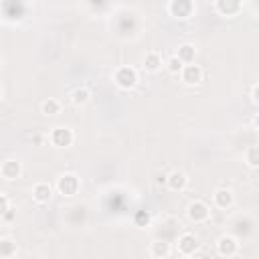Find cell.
<instances>
[{
  "mask_svg": "<svg viewBox=\"0 0 259 259\" xmlns=\"http://www.w3.org/2000/svg\"><path fill=\"white\" fill-rule=\"evenodd\" d=\"M164 67H166V71H168V73L178 75V73L182 71V67H184V65L178 61V57H176V55H170V57L164 61Z\"/></svg>",
  "mask_w": 259,
  "mask_h": 259,
  "instance_id": "21",
  "label": "cell"
},
{
  "mask_svg": "<svg viewBox=\"0 0 259 259\" xmlns=\"http://www.w3.org/2000/svg\"><path fill=\"white\" fill-rule=\"evenodd\" d=\"M174 55L178 57V61H180L182 65H190V63H194V59H196V47H194L192 42H182V45H178V49H176Z\"/></svg>",
  "mask_w": 259,
  "mask_h": 259,
  "instance_id": "14",
  "label": "cell"
},
{
  "mask_svg": "<svg viewBox=\"0 0 259 259\" xmlns=\"http://www.w3.org/2000/svg\"><path fill=\"white\" fill-rule=\"evenodd\" d=\"M186 217H188L190 223L202 225V223H206L210 219V208H208V204L204 200H192L186 206Z\"/></svg>",
  "mask_w": 259,
  "mask_h": 259,
  "instance_id": "4",
  "label": "cell"
},
{
  "mask_svg": "<svg viewBox=\"0 0 259 259\" xmlns=\"http://www.w3.org/2000/svg\"><path fill=\"white\" fill-rule=\"evenodd\" d=\"M176 249H178L180 255L192 257V255L200 249V241H198V237L192 235V233H182V235L178 237V241H176Z\"/></svg>",
  "mask_w": 259,
  "mask_h": 259,
  "instance_id": "9",
  "label": "cell"
},
{
  "mask_svg": "<svg viewBox=\"0 0 259 259\" xmlns=\"http://www.w3.org/2000/svg\"><path fill=\"white\" fill-rule=\"evenodd\" d=\"M257 89H259V85H257V83H253V85H251V103H253V105H257V103H259Z\"/></svg>",
  "mask_w": 259,
  "mask_h": 259,
  "instance_id": "23",
  "label": "cell"
},
{
  "mask_svg": "<svg viewBox=\"0 0 259 259\" xmlns=\"http://www.w3.org/2000/svg\"><path fill=\"white\" fill-rule=\"evenodd\" d=\"M113 83L119 89L130 91V89H134L138 85V71L134 67H130V65H121V67H117L113 71Z\"/></svg>",
  "mask_w": 259,
  "mask_h": 259,
  "instance_id": "2",
  "label": "cell"
},
{
  "mask_svg": "<svg viewBox=\"0 0 259 259\" xmlns=\"http://www.w3.org/2000/svg\"><path fill=\"white\" fill-rule=\"evenodd\" d=\"M0 101H2V87H0Z\"/></svg>",
  "mask_w": 259,
  "mask_h": 259,
  "instance_id": "25",
  "label": "cell"
},
{
  "mask_svg": "<svg viewBox=\"0 0 259 259\" xmlns=\"http://www.w3.org/2000/svg\"><path fill=\"white\" fill-rule=\"evenodd\" d=\"M20 176H22V162L20 160L6 158L0 162V178L2 180L12 182V180H18Z\"/></svg>",
  "mask_w": 259,
  "mask_h": 259,
  "instance_id": "7",
  "label": "cell"
},
{
  "mask_svg": "<svg viewBox=\"0 0 259 259\" xmlns=\"http://www.w3.org/2000/svg\"><path fill=\"white\" fill-rule=\"evenodd\" d=\"M239 249H241V243L231 233H225V235H221L217 239V253L221 257H235L239 253Z\"/></svg>",
  "mask_w": 259,
  "mask_h": 259,
  "instance_id": "6",
  "label": "cell"
},
{
  "mask_svg": "<svg viewBox=\"0 0 259 259\" xmlns=\"http://www.w3.org/2000/svg\"><path fill=\"white\" fill-rule=\"evenodd\" d=\"M61 101L59 99H55V97H49V99H45L42 103H40V111H42V115H59L61 113Z\"/></svg>",
  "mask_w": 259,
  "mask_h": 259,
  "instance_id": "18",
  "label": "cell"
},
{
  "mask_svg": "<svg viewBox=\"0 0 259 259\" xmlns=\"http://www.w3.org/2000/svg\"><path fill=\"white\" fill-rule=\"evenodd\" d=\"M89 97H91V91H89L87 87H77V89L71 93V103H73L75 107H81V105H85V103L89 101Z\"/></svg>",
  "mask_w": 259,
  "mask_h": 259,
  "instance_id": "19",
  "label": "cell"
},
{
  "mask_svg": "<svg viewBox=\"0 0 259 259\" xmlns=\"http://www.w3.org/2000/svg\"><path fill=\"white\" fill-rule=\"evenodd\" d=\"M8 210H10V200H8V196H6V194H2V192H0V219H2Z\"/></svg>",
  "mask_w": 259,
  "mask_h": 259,
  "instance_id": "22",
  "label": "cell"
},
{
  "mask_svg": "<svg viewBox=\"0 0 259 259\" xmlns=\"http://www.w3.org/2000/svg\"><path fill=\"white\" fill-rule=\"evenodd\" d=\"M164 182H166L168 190H172V192H182V190L188 186V176H186L182 170H172V172L166 174Z\"/></svg>",
  "mask_w": 259,
  "mask_h": 259,
  "instance_id": "11",
  "label": "cell"
},
{
  "mask_svg": "<svg viewBox=\"0 0 259 259\" xmlns=\"http://www.w3.org/2000/svg\"><path fill=\"white\" fill-rule=\"evenodd\" d=\"M245 164L249 166V168H253V170H257L259 168V148L253 144V146H249L247 150H245Z\"/></svg>",
  "mask_w": 259,
  "mask_h": 259,
  "instance_id": "20",
  "label": "cell"
},
{
  "mask_svg": "<svg viewBox=\"0 0 259 259\" xmlns=\"http://www.w3.org/2000/svg\"><path fill=\"white\" fill-rule=\"evenodd\" d=\"M164 61H162V55L158 51H148L144 55V69L150 71V73H158L162 69Z\"/></svg>",
  "mask_w": 259,
  "mask_h": 259,
  "instance_id": "16",
  "label": "cell"
},
{
  "mask_svg": "<svg viewBox=\"0 0 259 259\" xmlns=\"http://www.w3.org/2000/svg\"><path fill=\"white\" fill-rule=\"evenodd\" d=\"M150 255L154 257V259H166L168 255H170V251H172V247H170V243L168 241H164V239H156V241H152L150 243Z\"/></svg>",
  "mask_w": 259,
  "mask_h": 259,
  "instance_id": "15",
  "label": "cell"
},
{
  "mask_svg": "<svg viewBox=\"0 0 259 259\" xmlns=\"http://www.w3.org/2000/svg\"><path fill=\"white\" fill-rule=\"evenodd\" d=\"M212 204H214L217 208H221V210L231 208V206L235 204V192H233L231 188H227V186L217 188V190L212 192Z\"/></svg>",
  "mask_w": 259,
  "mask_h": 259,
  "instance_id": "10",
  "label": "cell"
},
{
  "mask_svg": "<svg viewBox=\"0 0 259 259\" xmlns=\"http://www.w3.org/2000/svg\"><path fill=\"white\" fill-rule=\"evenodd\" d=\"M212 6L221 16H227V18L237 16L243 10V2H237V0H217Z\"/></svg>",
  "mask_w": 259,
  "mask_h": 259,
  "instance_id": "12",
  "label": "cell"
},
{
  "mask_svg": "<svg viewBox=\"0 0 259 259\" xmlns=\"http://www.w3.org/2000/svg\"><path fill=\"white\" fill-rule=\"evenodd\" d=\"M49 142L55 148H69L75 142V132L69 125H57L49 132Z\"/></svg>",
  "mask_w": 259,
  "mask_h": 259,
  "instance_id": "3",
  "label": "cell"
},
{
  "mask_svg": "<svg viewBox=\"0 0 259 259\" xmlns=\"http://www.w3.org/2000/svg\"><path fill=\"white\" fill-rule=\"evenodd\" d=\"M18 251V245L10 237H0V259H12Z\"/></svg>",
  "mask_w": 259,
  "mask_h": 259,
  "instance_id": "17",
  "label": "cell"
},
{
  "mask_svg": "<svg viewBox=\"0 0 259 259\" xmlns=\"http://www.w3.org/2000/svg\"><path fill=\"white\" fill-rule=\"evenodd\" d=\"M166 8H168L170 16L176 18V20H186V18H190V16L194 14V10H196L194 2H190V0H170Z\"/></svg>",
  "mask_w": 259,
  "mask_h": 259,
  "instance_id": "5",
  "label": "cell"
},
{
  "mask_svg": "<svg viewBox=\"0 0 259 259\" xmlns=\"http://www.w3.org/2000/svg\"><path fill=\"white\" fill-rule=\"evenodd\" d=\"M30 196H32L34 202L47 204V202L53 198V186H51L49 182H36V184L32 186V190H30Z\"/></svg>",
  "mask_w": 259,
  "mask_h": 259,
  "instance_id": "13",
  "label": "cell"
},
{
  "mask_svg": "<svg viewBox=\"0 0 259 259\" xmlns=\"http://www.w3.org/2000/svg\"><path fill=\"white\" fill-rule=\"evenodd\" d=\"M178 259H192V257H186V255H180Z\"/></svg>",
  "mask_w": 259,
  "mask_h": 259,
  "instance_id": "24",
  "label": "cell"
},
{
  "mask_svg": "<svg viewBox=\"0 0 259 259\" xmlns=\"http://www.w3.org/2000/svg\"><path fill=\"white\" fill-rule=\"evenodd\" d=\"M178 77H180V81H182L184 85L194 87V85H198V83L202 81L204 71H202V67H200V65L190 63V65H184V67H182V71L178 73Z\"/></svg>",
  "mask_w": 259,
  "mask_h": 259,
  "instance_id": "8",
  "label": "cell"
},
{
  "mask_svg": "<svg viewBox=\"0 0 259 259\" xmlns=\"http://www.w3.org/2000/svg\"><path fill=\"white\" fill-rule=\"evenodd\" d=\"M55 188H57V192H59L61 196L71 198V196H75V194L79 192V188H81V180H79V176L73 174V172H63V174L57 178Z\"/></svg>",
  "mask_w": 259,
  "mask_h": 259,
  "instance_id": "1",
  "label": "cell"
}]
</instances>
